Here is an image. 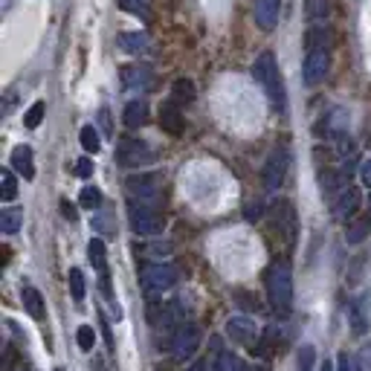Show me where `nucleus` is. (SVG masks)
Listing matches in <instances>:
<instances>
[{
	"label": "nucleus",
	"instance_id": "nucleus-34",
	"mask_svg": "<svg viewBox=\"0 0 371 371\" xmlns=\"http://www.w3.org/2000/svg\"><path fill=\"white\" fill-rule=\"evenodd\" d=\"M79 203H82L85 209H99V206H102V191L96 189V186H85Z\"/></svg>",
	"mask_w": 371,
	"mask_h": 371
},
{
	"label": "nucleus",
	"instance_id": "nucleus-32",
	"mask_svg": "<svg viewBox=\"0 0 371 371\" xmlns=\"http://www.w3.org/2000/svg\"><path fill=\"white\" fill-rule=\"evenodd\" d=\"M44 113H47V105H44V102L29 105V110L24 113V125H27V128H38V125L44 122Z\"/></svg>",
	"mask_w": 371,
	"mask_h": 371
},
{
	"label": "nucleus",
	"instance_id": "nucleus-3",
	"mask_svg": "<svg viewBox=\"0 0 371 371\" xmlns=\"http://www.w3.org/2000/svg\"><path fill=\"white\" fill-rule=\"evenodd\" d=\"M128 224L136 235L143 238H154V235H163L166 229V214L157 212V206L151 203H140V201H131L128 203Z\"/></svg>",
	"mask_w": 371,
	"mask_h": 371
},
{
	"label": "nucleus",
	"instance_id": "nucleus-7",
	"mask_svg": "<svg viewBox=\"0 0 371 371\" xmlns=\"http://www.w3.org/2000/svg\"><path fill=\"white\" fill-rule=\"evenodd\" d=\"M287 168H290V151H287L284 145L272 148L270 157H267V163H264V171H261L264 189H267V191H279V186H282L284 177H287Z\"/></svg>",
	"mask_w": 371,
	"mask_h": 371
},
{
	"label": "nucleus",
	"instance_id": "nucleus-14",
	"mask_svg": "<svg viewBox=\"0 0 371 371\" xmlns=\"http://www.w3.org/2000/svg\"><path fill=\"white\" fill-rule=\"evenodd\" d=\"M279 15H282V0H256V9H252V17H256V24L270 32L272 27L279 24Z\"/></svg>",
	"mask_w": 371,
	"mask_h": 371
},
{
	"label": "nucleus",
	"instance_id": "nucleus-2",
	"mask_svg": "<svg viewBox=\"0 0 371 371\" xmlns=\"http://www.w3.org/2000/svg\"><path fill=\"white\" fill-rule=\"evenodd\" d=\"M252 79L261 85V90L267 93V99L272 108L284 110V87H282V73L276 64V55L272 52H261L252 64Z\"/></svg>",
	"mask_w": 371,
	"mask_h": 371
},
{
	"label": "nucleus",
	"instance_id": "nucleus-19",
	"mask_svg": "<svg viewBox=\"0 0 371 371\" xmlns=\"http://www.w3.org/2000/svg\"><path fill=\"white\" fill-rule=\"evenodd\" d=\"M122 122H125L128 128H143V125L148 122V105H145L143 99L128 102L125 110H122Z\"/></svg>",
	"mask_w": 371,
	"mask_h": 371
},
{
	"label": "nucleus",
	"instance_id": "nucleus-11",
	"mask_svg": "<svg viewBox=\"0 0 371 371\" xmlns=\"http://www.w3.org/2000/svg\"><path fill=\"white\" fill-rule=\"evenodd\" d=\"M272 224H276L279 235H284V241L293 244V238H296V212H293L290 201H279L272 206Z\"/></svg>",
	"mask_w": 371,
	"mask_h": 371
},
{
	"label": "nucleus",
	"instance_id": "nucleus-13",
	"mask_svg": "<svg viewBox=\"0 0 371 371\" xmlns=\"http://www.w3.org/2000/svg\"><path fill=\"white\" fill-rule=\"evenodd\" d=\"M122 85H125V90H131V93H145V90H151V85H154V75H151L148 67H140V64L122 67Z\"/></svg>",
	"mask_w": 371,
	"mask_h": 371
},
{
	"label": "nucleus",
	"instance_id": "nucleus-29",
	"mask_svg": "<svg viewBox=\"0 0 371 371\" xmlns=\"http://www.w3.org/2000/svg\"><path fill=\"white\" fill-rule=\"evenodd\" d=\"M0 198H3L6 203H12L17 198V180H15V174L9 168L0 171Z\"/></svg>",
	"mask_w": 371,
	"mask_h": 371
},
{
	"label": "nucleus",
	"instance_id": "nucleus-21",
	"mask_svg": "<svg viewBox=\"0 0 371 371\" xmlns=\"http://www.w3.org/2000/svg\"><path fill=\"white\" fill-rule=\"evenodd\" d=\"M119 47L125 50V52H131V55H143V52H148V35L145 32H122L119 38Z\"/></svg>",
	"mask_w": 371,
	"mask_h": 371
},
{
	"label": "nucleus",
	"instance_id": "nucleus-44",
	"mask_svg": "<svg viewBox=\"0 0 371 371\" xmlns=\"http://www.w3.org/2000/svg\"><path fill=\"white\" fill-rule=\"evenodd\" d=\"M319 371H337V365H334V363H330V360H325V363H322V368H319Z\"/></svg>",
	"mask_w": 371,
	"mask_h": 371
},
{
	"label": "nucleus",
	"instance_id": "nucleus-43",
	"mask_svg": "<svg viewBox=\"0 0 371 371\" xmlns=\"http://www.w3.org/2000/svg\"><path fill=\"white\" fill-rule=\"evenodd\" d=\"M186 371H206V363H203V360H198V363H194L191 368H186Z\"/></svg>",
	"mask_w": 371,
	"mask_h": 371
},
{
	"label": "nucleus",
	"instance_id": "nucleus-23",
	"mask_svg": "<svg viewBox=\"0 0 371 371\" xmlns=\"http://www.w3.org/2000/svg\"><path fill=\"white\" fill-rule=\"evenodd\" d=\"M21 299H24V307H27V314L32 317V319H44V296L38 293L32 284H27L24 290H21Z\"/></svg>",
	"mask_w": 371,
	"mask_h": 371
},
{
	"label": "nucleus",
	"instance_id": "nucleus-36",
	"mask_svg": "<svg viewBox=\"0 0 371 371\" xmlns=\"http://www.w3.org/2000/svg\"><path fill=\"white\" fill-rule=\"evenodd\" d=\"M119 6H122L125 12H131V15H143V17H148V12H145V0H119Z\"/></svg>",
	"mask_w": 371,
	"mask_h": 371
},
{
	"label": "nucleus",
	"instance_id": "nucleus-6",
	"mask_svg": "<svg viewBox=\"0 0 371 371\" xmlns=\"http://www.w3.org/2000/svg\"><path fill=\"white\" fill-rule=\"evenodd\" d=\"M154 160H157V151L143 140H131V136H125V140H119V145H116V163L125 166V168H143Z\"/></svg>",
	"mask_w": 371,
	"mask_h": 371
},
{
	"label": "nucleus",
	"instance_id": "nucleus-24",
	"mask_svg": "<svg viewBox=\"0 0 371 371\" xmlns=\"http://www.w3.org/2000/svg\"><path fill=\"white\" fill-rule=\"evenodd\" d=\"M307 50H330V29L328 24H314L305 35Z\"/></svg>",
	"mask_w": 371,
	"mask_h": 371
},
{
	"label": "nucleus",
	"instance_id": "nucleus-17",
	"mask_svg": "<svg viewBox=\"0 0 371 371\" xmlns=\"http://www.w3.org/2000/svg\"><path fill=\"white\" fill-rule=\"evenodd\" d=\"M160 125L171 136H180L183 133V113H180V105L174 102V99L163 102V108H160Z\"/></svg>",
	"mask_w": 371,
	"mask_h": 371
},
{
	"label": "nucleus",
	"instance_id": "nucleus-10",
	"mask_svg": "<svg viewBox=\"0 0 371 371\" xmlns=\"http://www.w3.org/2000/svg\"><path fill=\"white\" fill-rule=\"evenodd\" d=\"M328 64H330L328 50H307V55H305V85L317 87L328 75Z\"/></svg>",
	"mask_w": 371,
	"mask_h": 371
},
{
	"label": "nucleus",
	"instance_id": "nucleus-37",
	"mask_svg": "<svg viewBox=\"0 0 371 371\" xmlns=\"http://www.w3.org/2000/svg\"><path fill=\"white\" fill-rule=\"evenodd\" d=\"M75 174H79V177H90V174H93V160L90 157H82L79 163H75Z\"/></svg>",
	"mask_w": 371,
	"mask_h": 371
},
{
	"label": "nucleus",
	"instance_id": "nucleus-20",
	"mask_svg": "<svg viewBox=\"0 0 371 371\" xmlns=\"http://www.w3.org/2000/svg\"><path fill=\"white\" fill-rule=\"evenodd\" d=\"M305 6H307L305 15L310 24H328L330 12H334V0H307Z\"/></svg>",
	"mask_w": 371,
	"mask_h": 371
},
{
	"label": "nucleus",
	"instance_id": "nucleus-30",
	"mask_svg": "<svg viewBox=\"0 0 371 371\" xmlns=\"http://www.w3.org/2000/svg\"><path fill=\"white\" fill-rule=\"evenodd\" d=\"M67 282H70V293H73V299H75V302H85V293H87L85 272H82L79 267H73V270H70V276H67Z\"/></svg>",
	"mask_w": 371,
	"mask_h": 371
},
{
	"label": "nucleus",
	"instance_id": "nucleus-27",
	"mask_svg": "<svg viewBox=\"0 0 371 371\" xmlns=\"http://www.w3.org/2000/svg\"><path fill=\"white\" fill-rule=\"evenodd\" d=\"M212 371H247V365L241 363L238 354H232V351H221L218 360H214V368Z\"/></svg>",
	"mask_w": 371,
	"mask_h": 371
},
{
	"label": "nucleus",
	"instance_id": "nucleus-15",
	"mask_svg": "<svg viewBox=\"0 0 371 371\" xmlns=\"http://www.w3.org/2000/svg\"><path fill=\"white\" fill-rule=\"evenodd\" d=\"M87 259H90V264L96 270H99L102 290L110 293V282H108V252H105V241L102 238H90V244H87Z\"/></svg>",
	"mask_w": 371,
	"mask_h": 371
},
{
	"label": "nucleus",
	"instance_id": "nucleus-16",
	"mask_svg": "<svg viewBox=\"0 0 371 371\" xmlns=\"http://www.w3.org/2000/svg\"><path fill=\"white\" fill-rule=\"evenodd\" d=\"M348 322H351V330H354V334H365V330H368V296H365V293H360L357 299H351Z\"/></svg>",
	"mask_w": 371,
	"mask_h": 371
},
{
	"label": "nucleus",
	"instance_id": "nucleus-1",
	"mask_svg": "<svg viewBox=\"0 0 371 371\" xmlns=\"http://www.w3.org/2000/svg\"><path fill=\"white\" fill-rule=\"evenodd\" d=\"M267 299L272 310L290 314L293 310V272L287 261H272L267 270Z\"/></svg>",
	"mask_w": 371,
	"mask_h": 371
},
{
	"label": "nucleus",
	"instance_id": "nucleus-8",
	"mask_svg": "<svg viewBox=\"0 0 371 371\" xmlns=\"http://www.w3.org/2000/svg\"><path fill=\"white\" fill-rule=\"evenodd\" d=\"M198 348H201V328L194 325V322H183L177 330H174V337H171V354L174 360H189L198 354Z\"/></svg>",
	"mask_w": 371,
	"mask_h": 371
},
{
	"label": "nucleus",
	"instance_id": "nucleus-12",
	"mask_svg": "<svg viewBox=\"0 0 371 371\" xmlns=\"http://www.w3.org/2000/svg\"><path fill=\"white\" fill-rule=\"evenodd\" d=\"M360 209V189L357 186H345L340 194H334V218L337 221H345V218H351Z\"/></svg>",
	"mask_w": 371,
	"mask_h": 371
},
{
	"label": "nucleus",
	"instance_id": "nucleus-45",
	"mask_svg": "<svg viewBox=\"0 0 371 371\" xmlns=\"http://www.w3.org/2000/svg\"><path fill=\"white\" fill-rule=\"evenodd\" d=\"M52 371H64V368H52Z\"/></svg>",
	"mask_w": 371,
	"mask_h": 371
},
{
	"label": "nucleus",
	"instance_id": "nucleus-42",
	"mask_svg": "<svg viewBox=\"0 0 371 371\" xmlns=\"http://www.w3.org/2000/svg\"><path fill=\"white\" fill-rule=\"evenodd\" d=\"M99 122H102L105 133H110V116H108V110H102V113H99Z\"/></svg>",
	"mask_w": 371,
	"mask_h": 371
},
{
	"label": "nucleus",
	"instance_id": "nucleus-35",
	"mask_svg": "<svg viewBox=\"0 0 371 371\" xmlns=\"http://www.w3.org/2000/svg\"><path fill=\"white\" fill-rule=\"evenodd\" d=\"M75 342H79L82 351H93V345H96V330L90 325H82L79 330H75Z\"/></svg>",
	"mask_w": 371,
	"mask_h": 371
},
{
	"label": "nucleus",
	"instance_id": "nucleus-38",
	"mask_svg": "<svg viewBox=\"0 0 371 371\" xmlns=\"http://www.w3.org/2000/svg\"><path fill=\"white\" fill-rule=\"evenodd\" d=\"M360 180H363V186L371 189V160H365V163L360 166Z\"/></svg>",
	"mask_w": 371,
	"mask_h": 371
},
{
	"label": "nucleus",
	"instance_id": "nucleus-9",
	"mask_svg": "<svg viewBox=\"0 0 371 371\" xmlns=\"http://www.w3.org/2000/svg\"><path fill=\"white\" fill-rule=\"evenodd\" d=\"M226 337L232 340V342H238V345H244V348H249L252 354L261 348V334H259V325L252 322L249 317H232L229 322H226Z\"/></svg>",
	"mask_w": 371,
	"mask_h": 371
},
{
	"label": "nucleus",
	"instance_id": "nucleus-25",
	"mask_svg": "<svg viewBox=\"0 0 371 371\" xmlns=\"http://www.w3.org/2000/svg\"><path fill=\"white\" fill-rule=\"evenodd\" d=\"M21 226H24V209L9 206L0 212V232H3V235H15Z\"/></svg>",
	"mask_w": 371,
	"mask_h": 371
},
{
	"label": "nucleus",
	"instance_id": "nucleus-22",
	"mask_svg": "<svg viewBox=\"0 0 371 371\" xmlns=\"http://www.w3.org/2000/svg\"><path fill=\"white\" fill-rule=\"evenodd\" d=\"M371 235V214H363V218L351 221L345 229V244H363Z\"/></svg>",
	"mask_w": 371,
	"mask_h": 371
},
{
	"label": "nucleus",
	"instance_id": "nucleus-18",
	"mask_svg": "<svg viewBox=\"0 0 371 371\" xmlns=\"http://www.w3.org/2000/svg\"><path fill=\"white\" fill-rule=\"evenodd\" d=\"M12 168L21 174L24 180H32L35 177V166H32V148L29 145H15V151H12Z\"/></svg>",
	"mask_w": 371,
	"mask_h": 371
},
{
	"label": "nucleus",
	"instance_id": "nucleus-41",
	"mask_svg": "<svg viewBox=\"0 0 371 371\" xmlns=\"http://www.w3.org/2000/svg\"><path fill=\"white\" fill-rule=\"evenodd\" d=\"M61 209H64V218L67 221H75V206L70 201H61Z\"/></svg>",
	"mask_w": 371,
	"mask_h": 371
},
{
	"label": "nucleus",
	"instance_id": "nucleus-39",
	"mask_svg": "<svg viewBox=\"0 0 371 371\" xmlns=\"http://www.w3.org/2000/svg\"><path fill=\"white\" fill-rule=\"evenodd\" d=\"M360 368H363V371L371 368V345H365V348L360 351Z\"/></svg>",
	"mask_w": 371,
	"mask_h": 371
},
{
	"label": "nucleus",
	"instance_id": "nucleus-33",
	"mask_svg": "<svg viewBox=\"0 0 371 371\" xmlns=\"http://www.w3.org/2000/svg\"><path fill=\"white\" fill-rule=\"evenodd\" d=\"M296 365H299V371H314V365H317V351H314V345H302L299 348Z\"/></svg>",
	"mask_w": 371,
	"mask_h": 371
},
{
	"label": "nucleus",
	"instance_id": "nucleus-4",
	"mask_svg": "<svg viewBox=\"0 0 371 371\" xmlns=\"http://www.w3.org/2000/svg\"><path fill=\"white\" fill-rule=\"evenodd\" d=\"M160 189H163V177L157 171H148V174H131L125 180V191L131 201H140V203H151L157 206L160 203Z\"/></svg>",
	"mask_w": 371,
	"mask_h": 371
},
{
	"label": "nucleus",
	"instance_id": "nucleus-31",
	"mask_svg": "<svg viewBox=\"0 0 371 371\" xmlns=\"http://www.w3.org/2000/svg\"><path fill=\"white\" fill-rule=\"evenodd\" d=\"M79 140H82V148H85L87 154H99V148H102V140H99V131H96L93 125H85V128H82Z\"/></svg>",
	"mask_w": 371,
	"mask_h": 371
},
{
	"label": "nucleus",
	"instance_id": "nucleus-40",
	"mask_svg": "<svg viewBox=\"0 0 371 371\" xmlns=\"http://www.w3.org/2000/svg\"><path fill=\"white\" fill-rule=\"evenodd\" d=\"M337 371H351V360H348V354L342 351V354L337 357Z\"/></svg>",
	"mask_w": 371,
	"mask_h": 371
},
{
	"label": "nucleus",
	"instance_id": "nucleus-5",
	"mask_svg": "<svg viewBox=\"0 0 371 371\" xmlns=\"http://www.w3.org/2000/svg\"><path fill=\"white\" fill-rule=\"evenodd\" d=\"M177 279H180V272H177V267L174 264H148V267H143V272H140V282H143V290L148 293V296H157V293H166V290H171L174 284H177Z\"/></svg>",
	"mask_w": 371,
	"mask_h": 371
},
{
	"label": "nucleus",
	"instance_id": "nucleus-28",
	"mask_svg": "<svg viewBox=\"0 0 371 371\" xmlns=\"http://www.w3.org/2000/svg\"><path fill=\"white\" fill-rule=\"evenodd\" d=\"M171 99L177 102V105L194 102V85L189 79H177V82H174V87H171Z\"/></svg>",
	"mask_w": 371,
	"mask_h": 371
},
{
	"label": "nucleus",
	"instance_id": "nucleus-26",
	"mask_svg": "<svg viewBox=\"0 0 371 371\" xmlns=\"http://www.w3.org/2000/svg\"><path fill=\"white\" fill-rule=\"evenodd\" d=\"M325 122H328V125H325V133L334 136V140H342V136L348 133V113H345L342 108L330 110V116H328Z\"/></svg>",
	"mask_w": 371,
	"mask_h": 371
}]
</instances>
